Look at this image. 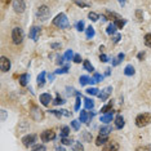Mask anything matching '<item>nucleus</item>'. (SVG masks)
<instances>
[{
	"mask_svg": "<svg viewBox=\"0 0 151 151\" xmlns=\"http://www.w3.org/2000/svg\"><path fill=\"white\" fill-rule=\"evenodd\" d=\"M151 123V114L150 112H143V114H139L136 118V125L138 128H143V127L149 125Z\"/></svg>",
	"mask_w": 151,
	"mask_h": 151,
	"instance_id": "nucleus-1",
	"label": "nucleus"
},
{
	"mask_svg": "<svg viewBox=\"0 0 151 151\" xmlns=\"http://www.w3.org/2000/svg\"><path fill=\"white\" fill-rule=\"evenodd\" d=\"M53 23H54V26H57V27H60V29H67L68 27V19H67V17L65 13H60L56 18L53 19Z\"/></svg>",
	"mask_w": 151,
	"mask_h": 151,
	"instance_id": "nucleus-2",
	"label": "nucleus"
},
{
	"mask_svg": "<svg viewBox=\"0 0 151 151\" xmlns=\"http://www.w3.org/2000/svg\"><path fill=\"white\" fill-rule=\"evenodd\" d=\"M23 37H25V34H23V30L21 29V27H14L12 31V39H13V43L14 44H21Z\"/></svg>",
	"mask_w": 151,
	"mask_h": 151,
	"instance_id": "nucleus-3",
	"label": "nucleus"
},
{
	"mask_svg": "<svg viewBox=\"0 0 151 151\" xmlns=\"http://www.w3.org/2000/svg\"><path fill=\"white\" fill-rule=\"evenodd\" d=\"M49 16H50V11L47 5H42L36 12V17L39 19H42V21H47L49 18Z\"/></svg>",
	"mask_w": 151,
	"mask_h": 151,
	"instance_id": "nucleus-4",
	"label": "nucleus"
},
{
	"mask_svg": "<svg viewBox=\"0 0 151 151\" xmlns=\"http://www.w3.org/2000/svg\"><path fill=\"white\" fill-rule=\"evenodd\" d=\"M26 8V4L23 0H14L13 1V9H14L16 13H23Z\"/></svg>",
	"mask_w": 151,
	"mask_h": 151,
	"instance_id": "nucleus-5",
	"label": "nucleus"
},
{
	"mask_svg": "<svg viewBox=\"0 0 151 151\" xmlns=\"http://www.w3.org/2000/svg\"><path fill=\"white\" fill-rule=\"evenodd\" d=\"M40 138H42L43 142H48V141H52L56 138V133L53 130H44L42 136H40Z\"/></svg>",
	"mask_w": 151,
	"mask_h": 151,
	"instance_id": "nucleus-6",
	"label": "nucleus"
},
{
	"mask_svg": "<svg viewBox=\"0 0 151 151\" xmlns=\"http://www.w3.org/2000/svg\"><path fill=\"white\" fill-rule=\"evenodd\" d=\"M40 31H42V29H40L39 26H34V27H31V29H30V34H29L30 39H32L34 42H36L37 37H39V35H40Z\"/></svg>",
	"mask_w": 151,
	"mask_h": 151,
	"instance_id": "nucleus-7",
	"label": "nucleus"
},
{
	"mask_svg": "<svg viewBox=\"0 0 151 151\" xmlns=\"http://www.w3.org/2000/svg\"><path fill=\"white\" fill-rule=\"evenodd\" d=\"M35 139H36V136L35 134H27V136H25L22 138V143L26 147H30L34 142H35Z\"/></svg>",
	"mask_w": 151,
	"mask_h": 151,
	"instance_id": "nucleus-8",
	"label": "nucleus"
},
{
	"mask_svg": "<svg viewBox=\"0 0 151 151\" xmlns=\"http://www.w3.org/2000/svg\"><path fill=\"white\" fill-rule=\"evenodd\" d=\"M0 67H1L3 73L9 71V68H11V61H9L6 57H1V60H0Z\"/></svg>",
	"mask_w": 151,
	"mask_h": 151,
	"instance_id": "nucleus-9",
	"label": "nucleus"
},
{
	"mask_svg": "<svg viewBox=\"0 0 151 151\" xmlns=\"http://www.w3.org/2000/svg\"><path fill=\"white\" fill-rule=\"evenodd\" d=\"M94 116V112H89V114H87V111H81L80 112V116H79V120H80L81 123H89V120H91L92 118Z\"/></svg>",
	"mask_w": 151,
	"mask_h": 151,
	"instance_id": "nucleus-10",
	"label": "nucleus"
},
{
	"mask_svg": "<svg viewBox=\"0 0 151 151\" xmlns=\"http://www.w3.org/2000/svg\"><path fill=\"white\" fill-rule=\"evenodd\" d=\"M50 101H53V98H52V96H50L49 93H43V94H40V102H42V105L48 106V105L50 104Z\"/></svg>",
	"mask_w": 151,
	"mask_h": 151,
	"instance_id": "nucleus-11",
	"label": "nucleus"
},
{
	"mask_svg": "<svg viewBox=\"0 0 151 151\" xmlns=\"http://www.w3.org/2000/svg\"><path fill=\"white\" fill-rule=\"evenodd\" d=\"M111 91H112V88L111 87H107V88H105L102 92H99L98 93V97L102 99V101H106V99L109 98V96L111 94Z\"/></svg>",
	"mask_w": 151,
	"mask_h": 151,
	"instance_id": "nucleus-12",
	"label": "nucleus"
},
{
	"mask_svg": "<svg viewBox=\"0 0 151 151\" xmlns=\"http://www.w3.org/2000/svg\"><path fill=\"white\" fill-rule=\"evenodd\" d=\"M31 115L35 120H42L43 119V112L42 110H39L37 107H32V111H31Z\"/></svg>",
	"mask_w": 151,
	"mask_h": 151,
	"instance_id": "nucleus-13",
	"label": "nucleus"
},
{
	"mask_svg": "<svg viewBox=\"0 0 151 151\" xmlns=\"http://www.w3.org/2000/svg\"><path fill=\"white\" fill-rule=\"evenodd\" d=\"M124 124H125V122H124V118H123L122 115H118L115 118V127L118 129H122L123 127H124Z\"/></svg>",
	"mask_w": 151,
	"mask_h": 151,
	"instance_id": "nucleus-14",
	"label": "nucleus"
},
{
	"mask_svg": "<svg viewBox=\"0 0 151 151\" xmlns=\"http://www.w3.org/2000/svg\"><path fill=\"white\" fill-rule=\"evenodd\" d=\"M112 115H114V111L111 110V112H109V114H105L101 116V122L105 123V124H109L110 122H112Z\"/></svg>",
	"mask_w": 151,
	"mask_h": 151,
	"instance_id": "nucleus-15",
	"label": "nucleus"
},
{
	"mask_svg": "<svg viewBox=\"0 0 151 151\" xmlns=\"http://www.w3.org/2000/svg\"><path fill=\"white\" fill-rule=\"evenodd\" d=\"M107 141H109V137H107V136L99 134V137H98L97 139H96V145H97V146H102V145H105Z\"/></svg>",
	"mask_w": 151,
	"mask_h": 151,
	"instance_id": "nucleus-16",
	"label": "nucleus"
},
{
	"mask_svg": "<svg viewBox=\"0 0 151 151\" xmlns=\"http://www.w3.org/2000/svg\"><path fill=\"white\" fill-rule=\"evenodd\" d=\"M136 73V70H134V67L132 66V65H128V66H125L124 68V74L127 75V76H133Z\"/></svg>",
	"mask_w": 151,
	"mask_h": 151,
	"instance_id": "nucleus-17",
	"label": "nucleus"
},
{
	"mask_svg": "<svg viewBox=\"0 0 151 151\" xmlns=\"http://www.w3.org/2000/svg\"><path fill=\"white\" fill-rule=\"evenodd\" d=\"M29 79H30L29 74H22L21 76H19V84H21L22 87H26L27 83H29Z\"/></svg>",
	"mask_w": 151,
	"mask_h": 151,
	"instance_id": "nucleus-18",
	"label": "nucleus"
},
{
	"mask_svg": "<svg viewBox=\"0 0 151 151\" xmlns=\"http://www.w3.org/2000/svg\"><path fill=\"white\" fill-rule=\"evenodd\" d=\"M116 30H118V27H116V25H115L114 22H111V23H110V25L107 26V29H106V32H107L109 35H114Z\"/></svg>",
	"mask_w": 151,
	"mask_h": 151,
	"instance_id": "nucleus-19",
	"label": "nucleus"
},
{
	"mask_svg": "<svg viewBox=\"0 0 151 151\" xmlns=\"http://www.w3.org/2000/svg\"><path fill=\"white\" fill-rule=\"evenodd\" d=\"M45 84V73H40V75L37 76V85L39 87H43V85Z\"/></svg>",
	"mask_w": 151,
	"mask_h": 151,
	"instance_id": "nucleus-20",
	"label": "nucleus"
},
{
	"mask_svg": "<svg viewBox=\"0 0 151 151\" xmlns=\"http://www.w3.org/2000/svg\"><path fill=\"white\" fill-rule=\"evenodd\" d=\"M84 104H85V109H88V110H92L94 107V102L91 98H84Z\"/></svg>",
	"mask_w": 151,
	"mask_h": 151,
	"instance_id": "nucleus-21",
	"label": "nucleus"
},
{
	"mask_svg": "<svg viewBox=\"0 0 151 151\" xmlns=\"http://www.w3.org/2000/svg\"><path fill=\"white\" fill-rule=\"evenodd\" d=\"M85 32H87V37L88 39H92V37L94 36V29L92 26H89V27H87V29H85Z\"/></svg>",
	"mask_w": 151,
	"mask_h": 151,
	"instance_id": "nucleus-22",
	"label": "nucleus"
},
{
	"mask_svg": "<svg viewBox=\"0 0 151 151\" xmlns=\"http://www.w3.org/2000/svg\"><path fill=\"white\" fill-rule=\"evenodd\" d=\"M114 23L116 25V27H118V29H123V27L125 26L127 21H125V19H122V18H118V19H115Z\"/></svg>",
	"mask_w": 151,
	"mask_h": 151,
	"instance_id": "nucleus-23",
	"label": "nucleus"
},
{
	"mask_svg": "<svg viewBox=\"0 0 151 151\" xmlns=\"http://www.w3.org/2000/svg\"><path fill=\"white\" fill-rule=\"evenodd\" d=\"M83 66H84V70L89 71V73H92V71L94 70V68H93V66H92V63L89 62V61H87V60H85L84 62H83Z\"/></svg>",
	"mask_w": 151,
	"mask_h": 151,
	"instance_id": "nucleus-24",
	"label": "nucleus"
},
{
	"mask_svg": "<svg viewBox=\"0 0 151 151\" xmlns=\"http://www.w3.org/2000/svg\"><path fill=\"white\" fill-rule=\"evenodd\" d=\"M87 93H88V94H91V96H98L99 89L94 88V87H91V88H88V89H87Z\"/></svg>",
	"mask_w": 151,
	"mask_h": 151,
	"instance_id": "nucleus-25",
	"label": "nucleus"
},
{
	"mask_svg": "<svg viewBox=\"0 0 151 151\" xmlns=\"http://www.w3.org/2000/svg\"><path fill=\"white\" fill-rule=\"evenodd\" d=\"M111 128L110 127H102L101 129H99V134H104V136H109V133L111 132Z\"/></svg>",
	"mask_w": 151,
	"mask_h": 151,
	"instance_id": "nucleus-26",
	"label": "nucleus"
},
{
	"mask_svg": "<svg viewBox=\"0 0 151 151\" xmlns=\"http://www.w3.org/2000/svg\"><path fill=\"white\" fill-rule=\"evenodd\" d=\"M89 80H91V78L87 76V75H83V76H80V79H79V81H80V84H81V85L89 84Z\"/></svg>",
	"mask_w": 151,
	"mask_h": 151,
	"instance_id": "nucleus-27",
	"label": "nucleus"
},
{
	"mask_svg": "<svg viewBox=\"0 0 151 151\" xmlns=\"http://www.w3.org/2000/svg\"><path fill=\"white\" fill-rule=\"evenodd\" d=\"M88 18L91 19L92 22H96V21H98V18H99V16L97 14V13H94V12H91L88 14Z\"/></svg>",
	"mask_w": 151,
	"mask_h": 151,
	"instance_id": "nucleus-28",
	"label": "nucleus"
},
{
	"mask_svg": "<svg viewBox=\"0 0 151 151\" xmlns=\"http://www.w3.org/2000/svg\"><path fill=\"white\" fill-rule=\"evenodd\" d=\"M75 4H78L79 6H81V8H88L89 4L87 1H84V0H74Z\"/></svg>",
	"mask_w": 151,
	"mask_h": 151,
	"instance_id": "nucleus-29",
	"label": "nucleus"
},
{
	"mask_svg": "<svg viewBox=\"0 0 151 151\" xmlns=\"http://www.w3.org/2000/svg\"><path fill=\"white\" fill-rule=\"evenodd\" d=\"M67 73H68V66H63V67H61V68H58V70H56V73H54V74L61 75V74H67Z\"/></svg>",
	"mask_w": 151,
	"mask_h": 151,
	"instance_id": "nucleus-30",
	"label": "nucleus"
},
{
	"mask_svg": "<svg viewBox=\"0 0 151 151\" xmlns=\"http://www.w3.org/2000/svg\"><path fill=\"white\" fill-rule=\"evenodd\" d=\"M80 120H73V122H71V127H73V128L75 129V130H79L80 129Z\"/></svg>",
	"mask_w": 151,
	"mask_h": 151,
	"instance_id": "nucleus-31",
	"label": "nucleus"
},
{
	"mask_svg": "<svg viewBox=\"0 0 151 151\" xmlns=\"http://www.w3.org/2000/svg\"><path fill=\"white\" fill-rule=\"evenodd\" d=\"M106 16H107L109 19H118V18H120V17L114 12H106Z\"/></svg>",
	"mask_w": 151,
	"mask_h": 151,
	"instance_id": "nucleus-32",
	"label": "nucleus"
},
{
	"mask_svg": "<svg viewBox=\"0 0 151 151\" xmlns=\"http://www.w3.org/2000/svg\"><path fill=\"white\" fill-rule=\"evenodd\" d=\"M68 133H70V128L68 127H62V129H61V137H66L68 136Z\"/></svg>",
	"mask_w": 151,
	"mask_h": 151,
	"instance_id": "nucleus-33",
	"label": "nucleus"
},
{
	"mask_svg": "<svg viewBox=\"0 0 151 151\" xmlns=\"http://www.w3.org/2000/svg\"><path fill=\"white\" fill-rule=\"evenodd\" d=\"M145 44H146V47L151 48V32L145 35Z\"/></svg>",
	"mask_w": 151,
	"mask_h": 151,
	"instance_id": "nucleus-34",
	"label": "nucleus"
},
{
	"mask_svg": "<svg viewBox=\"0 0 151 151\" xmlns=\"http://www.w3.org/2000/svg\"><path fill=\"white\" fill-rule=\"evenodd\" d=\"M61 142L63 143V145H71V143H74L73 142V139H70V138H67V136L66 137H61Z\"/></svg>",
	"mask_w": 151,
	"mask_h": 151,
	"instance_id": "nucleus-35",
	"label": "nucleus"
},
{
	"mask_svg": "<svg viewBox=\"0 0 151 151\" xmlns=\"http://www.w3.org/2000/svg\"><path fill=\"white\" fill-rule=\"evenodd\" d=\"M111 107H112V102H110L109 105H106V106H104V107L101 109V112L102 114H105V112H107V111H111Z\"/></svg>",
	"mask_w": 151,
	"mask_h": 151,
	"instance_id": "nucleus-36",
	"label": "nucleus"
},
{
	"mask_svg": "<svg viewBox=\"0 0 151 151\" xmlns=\"http://www.w3.org/2000/svg\"><path fill=\"white\" fill-rule=\"evenodd\" d=\"M65 60H67V61H70V60H73L74 58V53H73V50H67L66 53H65Z\"/></svg>",
	"mask_w": 151,
	"mask_h": 151,
	"instance_id": "nucleus-37",
	"label": "nucleus"
},
{
	"mask_svg": "<svg viewBox=\"0 0 151 151\" xmlns=\"http://www.w3.org/2000/svg\"><path fill=\"white\" fill-rule=\"evenodd\" d=\"M118 149H119V146L115 145V143H110L109 146L105 147V150H118Z\"/></svg>",
	"mask_w": 151,
	"mask_h": 151,
	"instance_id": "nucleus-38",
	"label": "nucleus"
},
{
	"mask_svg": "<svg viewBox=\"0 0 151 151\" xmlns=\"http://www.w3.org/2000/svg\"><path fill=\"white\" fill-rule=\"evenodd\" d=\"M76 29H78V31H83V30H84V22L83 21H79L76 23Z\"/></svg>",
	"mask_w": 151,
	"mask_h": 151,
	"instance_id": "nucleus-39",
	"label": "nucleus"
},
{
	"mask_svg": "<svg viewBox=\"0 0 151 151\" xmlns=\"http://www.w3.org/2000/svg\"><path fill=\"white\" fill-rule=\"evenodd\" d=\"M94 80L97 81V83H99V81H102V80H104V76H102L101 74L96 73V74H94Z\"/></svg>",
	"mask_w": 151,
	"mask_h": 151,
	"instance_id": "nucleus-40",
	"label": "nucleus"
},
{
	"mask_svg": "<svg viewBox=\"0 0 151 151\" xmlns=\"http://www.w3.org/2000/svg\"><path fill=\"white\" fill-rule=\"evenodd\" d=\"M62 104H65V99L63 98H61L60 96L54 99V105H62Z\"/></svg>",
	"mask_w": 151,
	"mask_h": 151,
	"instance_id": "nucleus-41",
	"label": "nucleus"
},
{
	"mask_svg": "<svg viewBox=\"0 0 151 151\" xmlns=\"http://www.w3.org/2000/svg\"><path fill=\"white\" fill-rule=\"evenodd\" d=\"M80 102H81V99H80V96H79L76 98V102H75V110H76V111L80 109Z\"/></svg>",
	"mask_w": 151,
	"mask_h": 151,
	"instance_id": "nucleus-42",
	"label": "nucleus"
},
{
	"mask_svg": "<svg viewBox=\"0 0 151 151\" xmlns=\"http://www.w3.org/2000/svg\"><path fill=\"white\" fill-rule=\"evenodd\" d=\"M32 150H47V147L44 145H35L32 146Z\"/></svg>",
	"mask_w": 151,
	"mask_h": 151,
	"instance_id": "nucleus-43",
	"label": "nucleus"
},
{
	"mask_svg": "<svg viewBox=\"0 0 151 151\" xmlns=\"http://www.w3.org/2000/svg\"><path fill=\"white\" fill-rule=\"evenodd\" d=\"M84 147L80 142H75V146H74V150H83Z\"/></svg>",
	"mask_w": 151,
	"mask_h": 151,
	"instance_id": "nucleus-44",
	"label": "nucleus"
},
{
	"mask_svg": "<svg viewBox=\"0 0 151 151\" xmlns=\"http://www.w3.org/2000/svg\"><path fill=\"white\" fill-rule=\"evenodd\" d=\"M136 16H137V19H138V21H142L143 16H142V12H141V11H139V9H138V11H137V12H136Z\"/></svg>",
	"mask_w": 151,
	"mask_h": 151,
	"instance_id": "nucleus-45",
	"label": "nucleus"
},
{
	"mask_svg": "<svg viewBox=\"0 0 151 151\" xmlns=\"http://www.w3.org/2000/svg\"><path fill=\"white\" fill-rule=\"evenodd\" d=\"M74 62L75 63H80L81 62V57L79 56V54H75L74 56Z\"/></svg>",
	"mask_w": 151,
	"mask_h": 151,
	"instance_id": "nucleus-46",
	"label": "nucleus"
},
{
	"mask_svg": "<svg viewBox=\"0 0 151 151\" xmlns=\"http://www.w3.org/2000/svg\"><path fill=\"white\" fill-rule=\"evenodd\" d=\"M122 62V60L118 57V58H114V61H112V66H118V65Z\"/></svg>",
	"mask_w": 151,
	"mask_h": 151,
	"instance_id": "nucleus-47",
	"label": "nucleus"
},
{
	"mask_svg": "<svg viewBox=\"0 0 151 151\" xmlns=\"http://www.w3.org/2000/svg\"><path fill=\"white\" fill-rule=\"evenodd\" d=\"M99 60H101L102 62H107L109 58H107V56H106V54H101V56H99Z\"/></svg>",
	"mask_w": 151,
	"mask_h": 151,
	"instance_id": "nucleus-48",
	"label": "nucleus"
},
{
	"mask_svg": "<svg viewBox=\"0 0 151 151\" xmlns=\"http://www.w3.org/2000/svg\"><path fill=\"white\" fill-rule=\"evenodd\" d=\"M137 57H138V60H139V61H142L143 58L146 57V53H145V52H139V53H138V56H137Z\"/></svg>",
	"mask_w": 151,
	"mask_h": 151,
	"instance_id": "nucleus-49",
	"label": "nucleus"
},
{
	"mask_svg": "<svg viewBox=\"0 0 151 151\" xmlns=\"http://www.w3.org/2000/svg\"><path fill=\"white\" fill-rule=\"evenodd\" d=\"M120 39H122V36H120V35H119V34H116V35L114 36V43H118V42H119V40H120Z\"/></svg>",
	"mask_w": 151,
	"mask_h": 151,
	"instance_id": "nucleus-50",
	"label": "nucleus"
},
{
	"mask_svg": "<svg viewBox=\"0 0 151 151\" xmlns=\"http://www.w3.org/2000/svg\"><path fill=\"white\" fill-rule=\"evenodd\" d=\"M74 91H75V89H74V88H67V94H68V96L74 94V93H75V92H74Z\"/></svg>",
	"mask_w": 151,
	"mask_h": 151,
	"instance_id": "nucleus-51",
	"label": "nucleus"
},
{
	"mask_svg": "<svg viewBox=\"0 0 151 151\" xmlns=\"http://www.w3.org/2000/svg\"><path fill=\"white\" fill-rule=\"evenodd\" d=\"M61 112H62V115H65V116H70L71 115V112H68L67 110H61Z\"/></svg>",
	"mask_w": 151,
	"mask_h": 151,
	"instance_id": "nucleus-52",
	"label": "nucleus"
},
{
	"mask_svg": "<svg viewBox=\"0 0 151 151\" xmlns=\"http://www.w3.org/2000/svg\"><path fill=\"white\" fill-rule=\"evenodd\" d=\"M48 79H49V81H53L54 80V74H49L48 75Z\"/></svg>",
	"mask_w": 151,
	"mask_h": 151,
	"instance_id": "nucleus-53",
	"label": "nucleus"
},
{
	"mask_svg": "<svg viewBox=\"0 0 151 151\" xmlns=\"http://www.w3.org/2000/svg\"><path fill=\"white\" fill-rule=\"evenodd\" d=\"M138 150H151L150 146H142V147H138Z\"/></svg>",
	"mask_w": 151,
	"mask_h": 151,
	"instance_id": "nucleus-54",
	"label": "nucleus"
},
{
	"mask_svg": "<svg viewBox=\"0 0 151 151\" xmlns=\"http://www.w3.org/2000/svg\"><path fill=\"white\" fill-rule=\"evenodd\" d=\"M52 48H61V44H57V43H53L52 45H50Z\"/></svg>",
	"mask_w": 151,
	"mask_h": 151,
	"instance_id": "nucleus-55",
	"label": "nucleus"
},
{
	"mask_svg": "<svg viewBox=\"0 0 151 151\" xmlns=\"http://www.w3.org/2000/svg\"><path fill=\"white\" fill-rule=\"evenodd\" d=\"M5 119V110H1V120Z\"/></svg>",
	"mask_w": 151,
	"mask_h": 151,
	"instance_id": "nucleus-56",
	"label": "nucleus"
},
{
	"mask_svg": "<svg viewBox=\"0 0 151 151\" xmlns=\"http://www.w3.org/2000/svg\"><path fill=\"white\" fill-rule=\"evenodd\" d=\"M118 1H119V4L123 6V5H125V1H127V0H118Z\"/></svg>",
	"mask_w": 151,
	"mask_h": 151,
	"instance_id": "nucleus-57",
	"label": "nucleus"
},
{
	"mask_svg": "<svg viewBox=\"0 0 151 151\" xmlns=\"http://www.w3.org/2000/svg\"><path fill=\"white\" fill-rule=\"evenodd\" d=\"M118 57H119V58H120V60H122V61H123V60H124V58H125V56H124V53H120V54H119V56H118Z\"/></svg>",
	"mask_w": 151,
	"mask_h": 151,
	"instance_id": "nucleus-58",
	"label": "nucleus"
},
{
	"mask_svg": "<svg viewBox=\"0 0 151 151\" xmlns=\"http://www.w3.org/2000/svg\"><path fill=\"white\" fill-rule=\"evenodd\" d=\"M110 73H111V71H110V68H106V73H105V75H107V76H109Z\"/></svg>",
	"mask_w": 151,
	"mask_h": 151,
	"instance_id": "nucleus-59",
	"label": "nucleus"
},
{
	"mask_svg": "<svg viewBox=\"0 0 151 151\" xmlns=\"http://www.w3.org/2000/svg\"><path fill=\"white\" fill-rule=\"evenodd\" d=\"M57 150H65L63 146H57Z\"/></svg>",
	"mask_w": 151,
	"mask_h": 151,
	"instance_id": "nucleus-60",
	"label": "nucleus"
}]
</instances>
